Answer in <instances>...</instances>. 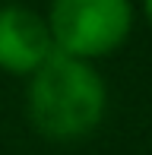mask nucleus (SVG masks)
Here are the masks:
<instances>
[{
    "label": "nucleus",
    "mask_w": 152,
    "mask_h": 155,
    "mask_svg": "<svg viewBox=\"0 0 152 155\" xmlns=\"http://www.w3.org/2000/svg\"><path fill=\"white\" fill-rule=\"evenodd\" d=\"M54 54V38L48 19L29 6L0 10V70L13 76H32Z\"/></svg>",
    "instance_id": "3"
},
{
    "label": "nucleus",
    "mask_w": 152,
    "mask_h": 155,
    "mask_svg": "<svg viewBox=\"0 0 152 155\" xmlns=\"http://www.w3.org/2000/svg\"><path fill=\"white\" fill-rule=\"evenodd\" d=\"M143 13H146V19H149V25H152V0H143Z\"/></svg>",
    "instance_id": "4"
},
{
    "label": "nucleus",
    "mask_w": 152,
    "mask_h": 155,
    "mask_svg": "<svg viewBox=\"0 0 152 155\" xmlns=\"http://www.w3.org/2000/svg\"><path fill=\"white\" fill-rule=\"evenodd\" d=\"M32 127L51 143H76L98 130L108 111V86L95 63L54 51L29 76Z\"/></svg>",
    "instance_id": "1"
},
{
    "label": "nucleus",
    "mask_w": 152,
    "mask_h": 155,
    "mask_svg": "<svg viewBox=\"0 0 152 155\" xmlns=\"http://www.w3.org/2000/svg\"><path fill=\"white\" fill-rule=\"evenodd\" d=\"M54 51L79 60L114 54L133 29L130 0H54L48 13Z\"/></svg>",
    "instance_id": "2"
}]
</instances>
